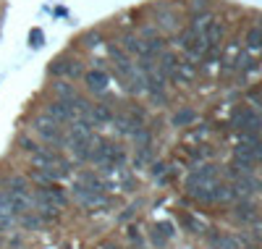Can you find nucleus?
I'll return each mask as SVG.
<instances>
[{"label": "nucleus", "instance_id": "nucleus-24", "mask_svg": "<svg viewBox=\"0 0 262 249\" xmlns=\"http://www.w3.org/2000/svg\"><path fill=\"white\" fill-rule=\"evenodd\" d=\"M66 76H71V79L81 76V66H79V60H69V69H66Z\"/></svg>", "mask_w": 262, "mask_h": 249}, {"label": "nucleus", "instance_id": "nucleus-6", "mask_svg": "<svg viewBox=\"0 0 262 249\" xmlns=\"http://www.w3.org/2000/svg\"><path fill=\"white\" fill-rule=\"evenodd\" d=\"M210 241L215 249H244L247 246V236H233V234H212Z\"/></svg>", "mask_w": 262, "mask_h": 249}, {"label": "nucleus", "instance_id": "nucleus-21", "mask_svg": "<svg viewBox=\"0 0 262 249\" xmlns=\"http://www.w3.org/2000/svg\"><path fill=\"white\" fill-rule=\"evenodd\" d=\"M247 45H249L252 50H257V48H259V29H257V27H254V29H249V34H247Z\"/></svg>", "mask_w": 262, "mask_h": 249}, {"label": "nucleus", "instance_id": "nucleus-30", "mask_svg": "<svg viewBox=\"0 0 262 249\" xmlns=\"http://www.w3.org/2000/svg\"><path fill=\"white\" fill-rule=\"evenodd\" d=\"M105 249H116V246H105Z\"/></svg>", "mask_w": 262, "mask_h": 249}, {"label": "nucleus", "instance_id": "nucleus-15", "mask_svg": "<svg viewBox=\"0 0 262 249\" xmlns=\"http://www.w3.org/2000/svg\"><path fill=\"white\" fill-rule=\"evenodd\" d=\"M76 97V89L71 84H66V81H58L55 84V100H66V102H71Z\"/></svg>", "mask_w": 262, "mask_h": 249}, {"label": "nucleus", "instance_id": "nucleus-25", "mask_svg": "<svg viewBox=\"0 0 262 249\" xmlns=\"http://www.w3.org/2000/svg\"><path fill=\"white\" fill-rule=\"evenodd\" d=\"M84 39H86V42H84L86 48H97V45H100V34H97V32H92V34H86Z\"/></svg>", "mask_w": 262, "mask_h": 249}, {"label": "nucleus", "instance_id": "nucleus-28", "mask_svg": "<svg viewBox=\"0 0 262 249\" xmlns=\"http://www.w3.org/2000/svg\"><path fill=\"white\" fill-rule=\"evenodd\" d=\"M158 229H160V231H163V234H165L168 239L173 236V225H170V223H160V225H158Z\"/></svg>", "mask_w": 262, "mask_h": 249}, {"label": "nucleus", "instance_id": "nucleus-29", "mask_svg": "<svg viewBox=\"0 0 262 249\" xmlns=\"http://www.w3.org/2000/svg\"><path fill=\"white\" fill-rule=\"evenodd\" d=\"M163 173H165V165H163V163H155V165H152V176H155V178L163 176Z\"/></svg>", "mask_w": 262, "mask_h": 249}, {"label": "nucleus", "instance_id": "nucleus-11", "mask_svg": "<svg viewBox=\"0 0 262 249\" xmlns=\"http://www.w3.org/2000/svg\"><path fill=\"white\" fill-rule=\"evenodd\" d=\"M113 123H116L118 134H134L142 126V121H137L131 113H128V116H113Z\"/></svg>", "mask_w": 262, "mask_h": 249}, {"label": "nucleus", "instance_id": "nucleus-19", "mask_svg": "<svg viewBox=\"0 0 262 249\" xmlns=\"http://www.w3.org/2000/svg\"><path fill=\"white\" fill-rule=\"evenodd\" d=\"M184 225L191 231V234H205V225H202V220H196V218H184Z\"/></svg>", "mask_w": 262, "mask_h": 249}, {"label": "nucleus", "instance_id": "nucleus-4", "mask_svg": "<svg viewBox=\"0 0 262 249\" xmlns=\"http://www.w3.org/2000/svg\"><path fill=\"white\" fill-rule=\"evenodd\" d=\"M217 181V165L215 163H205L202 168H196L189 178H186V189H196V186H205V184H212Z\"/></svg>", "mask_w": 262, "mask_h": 249}, {"label": "nucleus", "instance_id": "nucleus-14", "mask_svg": "<svg viewBox=\"0 0 262 249\" xmlns=\"http://www.w3.org/2000/svg\"><path fill=\"white\" fill-rule=\"evenodd\" d=\"M194 121H196V113L191 108H184V110H179L176 116H173V126H191Z\"/></svg>", "mask_w": 262, "mask_h": 249}, {"label": "nucleus", "instance_id": "nucleus-16", "mask_svg": "<svg viewBox=\"0 0 262 249\" xmlns=\"http://www.w3.org/2000/svg\"><path fill=\"white\" fill-rule=\"evenodd\" d=\"M8 192H29V184H27V178L24 176H13V178H8Z\"/></svg>", "mask_w": 262, "mask_h": 249}, {"label": "nucleus", "instance_id": "nucleus-10", "mask_svg": "<svg viewBox=\"0 0 262 249\" xmlns=\"http://www.w3.org/2000/svg\"><path fill=\"white\" fill-rule=\"evenodd\" d=\"M84 81H86V87H90L92 92H105L107 89V74L102 69H95L90 74H84Z\"/></svg>", "mask_w": 262, "mask_h": 249}, {"label": "nucleus", "instance_id": "nucleus-22", "mask_svg": "<svg viewBox=\"0 0 262 249\" xmlns=\"http://www.w3.org/2000/svg\"><path fill=\"white\" fill-rule=\"evenodd\" d=\"M18 147L24 150V152H34L37 150V144H34V139H29V137H24V134H21L18 137Z\"/></svg>", "mask_w": 262, "mask_h": 249}, {"label": "nucleus", "instance_id": "nucleus-3", "mask_svg": "<svg viewBox=\"0 0 262 249\" xmlns=\"http://www.w3.org/2000/svg\"><path fill=\"white\" fill-rule=\"evenodd\" d=\"M231 123H233L236 129H242V134H257V129H259V116H257L252 108H238V110L233 113Z\"/></svg>", "mask_w": 262, "mask_h": 249}, {"label": "nucleus", "instance_id": "nucleus-12", "mask_svg": "<svg viewBox=\"0 0 262 249\" xmlns=\"http://www.w3.org/2000/svg\"><path fill=\"white\" fill-rule=\"evenodd\" d=\"M86 116H90V121H92L95 126H97V123H111V121H113V113H111V108H107V105H92Z\"/></svg>", "mask_w": 262, "mask_h": 249}, {"label": "nucleus", "instance_id": "nucleus-17", "mask_svg": "<svg viewBox=\"0 0 262 249\" xmlns=\"http://www.w3.org/2000/svg\"><path fill=\"white\" fill-rule=\"evenodd\" d=\"M149 157H152L149 147H137V155H134V168H142L144 163H149Z\"/></svg>", "mask_w": 262, "mask_h": 249}, {"label": "nucleus", "instance_id": "nucleus-2", "mask_svg": "<svg viewBox=\"0 0 262 249\" xmlns=\"http://www.w3.org/2000/svg\"><path fill=\"white\" fill-rule=\"evenodd\" d=\"M233 155H236L238 163H244V165H257V160H259V142H257V134H242V142L236 144Z\"/></svg>", "mask_w": 262, "mask_h": 249}, {"label": "nucleus", "instance_id": "nucleus-20", "mask_svg": "<svg viewBox=\"0 0 262 249\" xmlns=\"http://www.w3.org/2000/svg\"><path fill=\"white\" fill-rule=\"evenodd\" d=\"M66 69H69V60H66V58H58V60L50 66V74H55V76H66Z\"/></svg>", "mask_w": 262, "mask_h": 249}, {"label": "nucleus", "instance_id": "nucleus-5", "mask_svg": "<svg viewBox=\"0 0 262 249\" xmlns=\"http://www.w3.org/2000/svg\"><path fill=\"white\" fill-rule=\"evenodd\" d=\"M48 116H50L53 121H58V123H71V121L76 118V113H74L71 102H66V100H53V102L48 105Z\"/></svg>", "mask_w": 262, "mask_h": 249}, {"label": "nucleus", "instance_id": "nucleus-8", "mask_svg": "<svg viewBox=\"0 0 262 249\" xmlns=\"http://www.w3.org/2000/svg\"><path fill=\"white\" fill-rule=\"evenodd\" d=\"M233 218L242 220V223H254V220H257L254 202H252V199H242V202L236 205V210H233Z\"/></svg>", "mask_w": 262, "mask_h": 249}, {"label": "nucleus", "instance_id": "nucleus-7", "mask_svg": "<svg viewBox=\"0 0 262 249\" xmlns=\"http://www.w3.org/2000/svg\"><path fill=\"white\" fill-rule=\"evenodd\" d=\"M60 160V157H58V152H53V147H48V150H34L32 152V163L37 165V168H50V165H55Z\"/></svg>", "mask_w": 262, "mask_h": 249}, {"label": "nucleus", "instance_id": "nucleus-1", "mask_svg": "<svg viewBox=\"0 0 262 249\" xmlns=\"http://www.w3.org/2000/svg\"><path fill=\"white\" fill-rule=\"evenodd\" d=\"M32 126H34V131L39 134L42 139H45L48 144H55V147H60L66 139H63V131H60V123L58 121H53L48 113L45 116H37L34 121H32Z\"/></svg>", "mask_w": 262, "mask_h": 249}, {"label": "nucleus", "instance_id": "nucleus-27", "mask_svg": "<svg viewBox=\"0 0 262 249\" xmlns=\"http://www.w3.org/2000/svg\"><path fill=\"white\" fill-rule=\"evenodd\" d=\"M163 27H168V29H176V16H173V13H163Z\"/></svg>", "mask_w": 262, "mask_h": 249}, {"label": "nucleus", "instance_id": "nucleus-9", "mask_svg": "<svg viewBox=\"0 0 262 249\" xmlns=\"http://www.w3.org/2000/svg\"><path fill=\"white\" fill-rule=\"evenodd\" d=\"M231 199H236L231 184H221V181H215V184L210 186V202H231Z\"/></svg>", "mask_w": 262, "mask_h": 249}, {"label": "nucleus", "instance_id": "nucleus-13", "mask_svg": "<svg viewBox=\"0 0 262 249\" xmlns=\"http://www.w3.org/2000/svg\"><path fill=\"white\" fill-rule=\"evenodd\" d=\"M121 50H123V53H131V55H134V53H137V55H142V37H139V34H131V32H128V34H123V45H121Z\"/></svg>", "mask_w": 262, "mask_h": 249}, {"label": "nucleus", "instance_id": "nucleus-26", "mask_svg": "<svg viewBox=\"0 0 262 249\" xmlns=\"http://www.w3.org/2000/svg\"><path fill=\"white\" fill-rule=\"evenodd\" d=\"M165 239H168V236H165L160 229H155V231H152V241H155L158 246H163V244H165Z\"/></svg>", "mask_w": 262, "mask_h": 249}, {"label": "nucleus", "instance_id": "nucleus-18", "mask_svg": "<svg viewBox=\"0 0 262 249\" xmlns=\"http://www.w3.org/2000/svg\"><path fill=\"white\" fill-rule=\"evenodd\" d=\"M42 45H45V34H42V29H32V32H29V48L39 50Z\"/></svg>", "mask_w": 262, "mask_h": 249}, {"label": "nucleus", "instance_id": "nucleus-23", "mask_svg": "<svg viewBox=\"0 0 262 249\" xmlns=\"http://www.w3.org/2000/svg\"><path fill=\"white\" fill-rule=\"evenodd\" d=\"M0 215H13L11 213V202H8V194L0 192Z\"/></svg>", "mask_w": 262, "mask_h": 249}]
</instances>
